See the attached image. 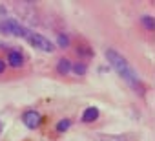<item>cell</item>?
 <instances>
[{
	"label": "cell",
	"mask_w": 155,
	"mask_h": 141,
	"mask_svg": "<svg viewBox=\"0 0 155 141\" xmlns=\"http://www.w3.org/2000/svg\"><path fill=\"white\" fill-rule=\"evenodd\" d=\"M0 28H2V31H8V33H11V35H17V37L26 39L29 44H33V46L38 48V50H44V51H53V50H55V44H53L49 39H46L44 35H40V33H37V31H31V29L20 26V24L15 22V20H6V22L0 24Z\"/></svg>",
	"instance_id": "cell-1"
},
{
	"label": "cell",
	"mask_w": 155,
	"mask_h": 141,
	"mask_svg": "<svg viewBox=\"0 0 155 141\" xmlns=\"http://www.w3.org/2000/svg\"><path fill=\"white\" fill-rule=\"evenodd\" d=\"M106 57H108V60H110V64L113 66V70L115 72L128 83V84H131L133 88H137V90H140V81H139V77H137V74H135V70L131 68V64L119 53V51H115V50H108L106 51Z\"/></svg>",
	"instance_id": "cell-2"
},
{
	"label": "cell",
	"mask_w": 155,
	"mask_h": 141,
	"mask_svg": "<svg viewBox=\"0 0 155 141\" xmlns=\"http://www.w3.org/2000/svg\"><path fill=\"white\" fill-rule=\"evenodd\" d=\"M22 121H24V125H26L28 128H37V126H40V123H42V115H40L38 112H35V110H29V112H26V114L22 115Z\"/></svg>",
	"instance_id": "cell-3"
},
{
	"label": "cell",
	"mask_w": 155,
	"mask_h": 141,
	"mask_svg": "<svg viewBox=\"0 0 155 141\" xmlns=\"http://www.w3.org/2000/svg\"><path fill=\"white\" fill-rule=\"evenodd\" d=\"M8 62H9V66L11 68H22L24 66V62H26V59H24V55L20 53V51H9V55H8Z\"/></svg>",
	"instance_id": "cell-4"
},
{
	"label": "cell",
	"mask_w": 155,
	"mask_h": 141,
	"mask_svg": "<svg viewBox=\"0 0 155 141\" xmlns=\"http://www.w3.org/2000/svg\"><path fill=\"white\" fill-rule=\"evenodd\" d=\"M97 117H99V110H97L95 106L86 108L84 114H82V121H84V123H91V121H95Z\"/></svg>",
	"instance_id": "cell-5"
},
{
	"label": "cell",
	"mask_w": 155,
	"mask_h": 141,
	"mask_svg": "<svg viewBox=\"0 0 155 141\" xmlns=\"http://www.w3.org/2000/svg\"><path fill=\"white\" fill-rule=\"evenodd\" d=\"M69 70H71V64H69V60L62 59V60H60V64H58V72H60V74H66V72H69Z\"/></svg>",
	"instance_id": "cell-6"
},
{
	"label": "cell",
	"mask_w": 155,
	"mask_h": 141,
	"mask_svg": "<svg viewBox=\"0 0 155 141\" xmlns=\"http://www.w3.org/2000/svg\"><path fill=\"white\" fill-rule=\"evenodd\" d=\"M69 126H71V121H69V119H62V121L57 125V130H58V132H66Z\"/></svg>",
	"instance_id": "cell-7"
},
{
	"label": "cell",
	"mask_w": 155,
	"mask_h": 141,
	"mask_svg": "<svg viewBox=\"0 0 155 141\" xmlns=\"http://www.w3.org/2000/svg\"><path fill=\"white\" fill-rule=\"evenodd\" d=\"M142 24L146 26V29H150V31L153 29V19L151 17H142Z\"/></svg>",
	"instance_id": "cell-8"
},
{
	"label": "cell",
	"mask_w": 155,
	"mask_h": 141,
	"mask_svg": "<svg viewBox=\"0 0 155 141\" xmlns=\"http://www.w3.org/2000/svg\"><path fill=\"white\" fill-rule=\"evenodd\" d=\"M60 46H62V48L68 46V39H66V37H60Z\"/></svg>",
	"instance_id": "cell-9"
},
{
	"label": "cell",
	"mask_w": 155,
	"mask_h": 141,
	"mask_svg": "<svg viewBox=\"0 0 155 141\" xmlns=\"http://www.w3.org/2000/svg\"><path fill=\"white\" fill-rule=\"evenodd\" d=\"M4 70H6V64H4L2 59H0V74H4Z\"/></svg>",
	"instance_id": "cell-10"
}]
</instances>
